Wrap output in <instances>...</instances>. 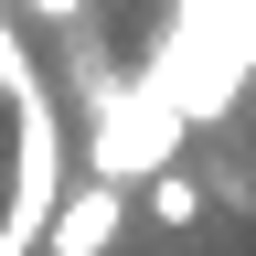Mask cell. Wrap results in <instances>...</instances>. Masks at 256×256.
Here are the masks:
<instances>
[{
	"instance_id": "4",
	"label": "cell",
	"mask_w": 256,
	"mask_h": 256,
	"mask_svg": "<svg viewBox=\"0 0 256 256\" xmlns=\"http://www.w3.org/2000/svg\"><path fill=\"white\" fill-rule=\"evenodd\" d=\"M150 214H160V224H192V214H203V192H192L182 171H160V182H150Z\"/></svg>"
},
{
	"instance_id": "5",
	"label": "cell",
	"mask_w": 256,
	"mask_h": 256,
	"mask_svg": "<svg viewBox=\"0 0 256 256\" xmlns=\"http://www.w3.org/2000/svg\"><path fill=\"white\" fill-rule=\"evenodd\" d=\"M32 11H43V22H86V0H32Z\"/></svg>"
},
{
	"instance_id": "2",
	"label": "cell",
	"mask_w": 256,
	"mask_h": 256,
	"mask_svg": "<svg viewBox=\"0 0 256 256\" xmlns=\"http://www.w3.org/2000/svg\"><path fill=\"white\" fill-rule=\"evenodd\" d=\"M171 150H182V107H171L150 75H107V86H96V118H86V182H107V192L160 182V171H171Z\"/></svg>"
},
{
	"instance_id": "3",
	"label": "cell",
	"mask_w": 256,
	"mask_h": 256,
	"mask_svg": "<svg viewBox=\"0 0 256 256\" xmlns=\"http://www.w3.org/2000/svg\"><path fill=\"white\" fill-rule=\"evenodd\" d=\"M118 224H128V192H107V182H75L43 246H54V256H107V246H118Z\"/></svg>"
},
{
	"instance_id": "1",
	"label": "cell",
	"mask_w": 256,
	"mask_h": 256,
	"mask_svg": "<svg viewBox=\"0 0 256 256\" xmlns=\"http://www.w3.org/2000/svg\"><path fill=\"white\" fill-rule=\"evenodd\" d=\"M0 96H11V214H0V256H32L54 235V214H64V118H54V96H43V75H32L11 22H0Z\"/></svg>"
}]
</instances>
